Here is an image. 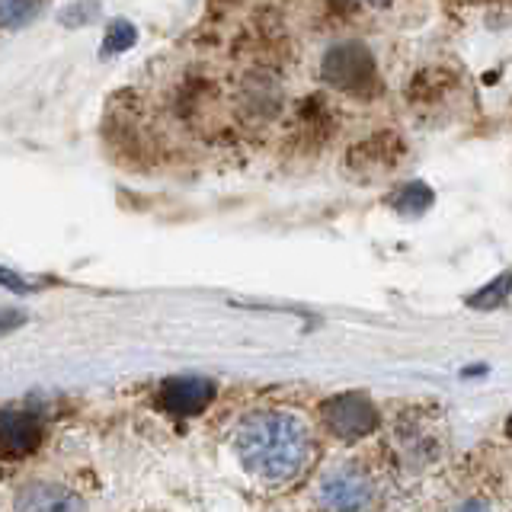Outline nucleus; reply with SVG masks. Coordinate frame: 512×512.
Masks as SVG:
<instances>
[{
	"mask_svg": "<svg viewBox=\"0 0 512 512\" xmlns=\"http://www.w3.org/2000/svg\"><path fill=\"white\" fill-rule=\"evenodd\" d=\"M48 0H0V23L4 26H26L29 20L45 10Z\"/></svg>",
	"mask_w": 512,
	"mask_h": 512,
	"instance_id": "nucleus-10",
	"label": "nucleus"
},
{
	"mask_svg": "<svg viewBox=\"0 0 512 512\" xmlns=\"http://www.w3.org/2000/svg\"><path fill=\"white\" fill-rule=\"evenodd\" d=\"M400 144L394 135H375L372 141L356 144V151L349 154V167H359V170H388L397 164L400 157Z\"/></svg>",
	"mask_w": 512,
	"mask_h": 512,
	"instance_id": "nucleus-8",
	"label": "nucleus"
},
{
	"mask_svg": "<svg viewBox=\"0 0 512 512\" xmlns=\"http://www.w3.org/2000/svg\"><path fill=\"white\" fill-rule=\"evenodd\" d=\"M320 77L336 93L346 96H368L378 84V64L362 42L333 45L320 61Z\"/></svg>",
	"mask_w": 512,
	"mask_h": 512,
	"instance_id": "nucleus-2",
	"label": "nucleus"
},
{
	"mask_svg": "<svg viewBox=\"0 0 512 512\" xmlns=\"http://www.w3.org/2000/svg\"><path fill=\"white\" fill-rule=\"evenodd\" d=\"M157 400L170 416H199L215 400V384L208 378H199V375L167 378L164 384H160Z\"/></svg>",
	"mask_w": 512,
	"mask_h": 512,
	"instance_id": "nucleus-4",
	"label": "nucleus"
},
{
	"mask_svg": "<svg viewBox=\"0 0 512 512\" xmlns=\"http://www.w3.org/2000/svg\"><path fill=\"white\" fill-rule=\"evenodd\" d=\"M458 512H493L487 503H480V500H468L464 506H458Z\"/></svg>",
	"mask_w": 512,
	"mask_h": 512,
	"instance_id": "nucleus-16",
	"label": "nucleus"
},
{
	"mask_svg": "<svg viewBox=\"0 0 512 512\" xmlns=\"http://www.w3.org/2000/svg\"><path fill=\"white\" fill-rule=\"evenodd\" d=\"M365 4H372V7H388L391 0H365Z\"/></svg>",
	"mask_w": 512,
	"mask_h": 512,
	"instance_id": "nucleus-17",
	"label": "nucleus"
},
{
	"mask_svg": "<svg viewBox=\"0 0 512 512\" xmlns=\"http://www.w3.org/2000/svg\"><path fill=\"white\" fill-rule=\"evenodd\" d=\"M320 420H324V426L333 432L336 439L356 442V439L372 436V432L378 429L381 416L365 394L349 391V394H336V397L324 400V407H320Z\"/></svg>",
	"mask_w": 512,
	"mask_h": 512,
	"instance_id": "nucleus-3",
	"label": "nucleus"
},
{
	"mask_svg": "<svg viewBox=\"0 0 512 512\" xmlns=\"http://www.w3.org/2000/svg\"><path fill=\"white\" fill-rule=\"evenodd\" d=\"M368 500H372V484L356 468L330 471L320 484V503L330 512H359L368 506Z\"/></svg>",
	"mask_w": 512,
	"mask_h": 512,
	"instance_id": "nucleus-5",
	"label": "nucleus"
},
{
	"mask_svg": "<svg viewBox=\"0 0 512 512\" xmlns=\"http://www.w3.org/2000/svg\"><path fill=\"white\" fill-rule=\"evenodd\" d=\"M42 420L32 410L0 413V458H26L42 445Z\"/></svg>",
	"mask_w": 512,
	"mask_h": 512,
	"instance_id": "nucleus-6",
	"label": "nucleus"
},
{
	"mask_svg": "<svg viewBox=\"0 0 512 512\" xmlns=\"http://www.w3.org/2000/svg\"><path fill=\"white\" fill-rule=\"evenodd\" d=\"M96 13H100V4H96V0H80V4H71L61 10V23L64 26H87L96 20Z\"/></svg>",
	"mask_w": 512,
	"mask_h": 512,
	"instance_id": "nucleus-13",
	"label": "nucleus"
},
{
	"mask_svg": "<svg viewBox=\"0 0 512 512\" xmlns=\"http://www.w3.org/2000/svg\"><path fill=\"white\" fill-rule=\"evenodd\" d=\"M0 288H7V292H16V295H26V292H32V282L23 279L20 272L0 266Z\"/></svg>",
	"mask_w": 512,
	"mask_h": 512,
	"instance_id": "nucleus-14",
	"label": "nucleus"
},
{
	"mask_svg": "<svg viewBox=\"0 0 512 512\" xmlns=\"http://www.w3.org/2000/svg\"><path fill=\"white\" fill-rule=\"evenodd\" d=\"M26 324V314L23 311H16V308H0V336L16 330V327H23Z\"/></svg>",
	"mask_w": 512,
	"mask_h": 512,
	"instance_id": "nucleus-15",
	"label": "nucleus"
},
{
	"mask_svg": "<svg viewBox=\"0 0 512 512\" xmlns=\"http://www.w3.org/2000/svg\"><path fill=\"white\" fill-rule=\"evenodd\" d=\"M240 464L269 484H288L311 464V432L292 413H253L234 432Z\"/></svg>",
	"mask_w": 512,
	"mask_h": 512,
	"instance_id": "nucleus-1",
	"label": "nucleus"
},
{
	"mask_svg": "<svg viewBox=\"0 0 512 512\" xmlns=\"http://www.w3.org/2000/svg\"><path fill=\"white\" fill-rule=\"evenodd\" d=\"M506 301H509V272H503V276H496V282H493V285L480 288L477 295H471V298H468V304H471V308H477V311L500 308V304H506Z\"/></svg>",
	"mask_w": 512,
	"mask_h": 512,
	"instance_id": "nucleus-12",
	"label": "nucleus"
},
{
	"mask_svg": "<svg viewBox=\"0 0 512 512\" xmlns=\"http://www.w3.org/2000/svg\"><path fill=\"white\" fill-rule=\"evenodd\" d=\"M16 512H84V500L61 484H26L16 493Z\"/></svg>",
	"mask_w": 512,
	"mask_h": 512,
	"instance_id": "nucleus-7",
	"label": "nucleus"
},
{
	"mask_svg": "<svg viewBox=\"0 0 512 512\" xmlns=\"http://www.w3.org/2000/svg\"><path fill=\"white\" fill-rule=\"evenodd\" d=\"M391 205L397 208L400 215L416 218V215H423L426 208L432 205V189L423 186V183H407V186H400L391 196Z\"/></svg>",
	"mask_w": 512,
	"mask_h": 512,
	"instance_id": "nucleus-9",
	"label": "nucleus"
},
{
	"mask_svg": "<svg viewBox=\"0 0 512 512\" xmlns=\"http://www.w3.org/2000/svg\"><path fill=\"white\" fill-rule=\"evenodd\" d=\"M135 42H138V29L132 23H128V20H112L109 29H106V39H103V58L122 55Z\"/></svg>",
	"mask_w": 512,
	"mask_h": 512,
	"instance_id": "nucleus-11",
	"label": "nucleus"
}]
</instances>
